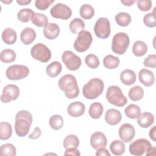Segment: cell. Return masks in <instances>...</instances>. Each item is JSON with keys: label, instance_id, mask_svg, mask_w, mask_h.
Listing matches in <instances>:
<instances>
[{"label": "cell", "instance_id": "52a82bcc", "mask_svg": "<svg viewBox=\"0 0 156 156\" xmlns=\"http://www.w3.org/2000/svg\"><path fill=\"white\" fill-rule=\"evenodd\" d=\"M32 57L42 63L48 62L51 58V52L45 44L38 43L33 46L30 49Z\"/></svg>", "mask_w": 156, "mask_h": 156}, {"label": "cell", "instance_id": "ffe728a7", "mask_svg": "<svg viewBox=\"0 0 156 156\" xmlns=\"http://www.w3.org/2000/svg\"><path fill=\"white\" fill-rule=\"evenodd\" d=\"M36 37V32L31 27L24 28L20 34L21 41L25 45H28L32 43L35 40Z\"/></svg>", "mask_w": 156, "mask_h": 156}, {"label": "cell", "instance_id": "ac0fdd59", "mask_svg": "<svg viewBox=\"0 0 156 156\" xmlns=\"http://www.w3.org/2000/svg\"><path fill=\"white\" fill-rule=\"evenodd\" d=\"M122 119L121 112L115 108L108 109L105 115V119L107 124L111 126L118 124Z\"/></svg>", "mask_w": 156, "mask_h": 156}, {"label": "cell", "instance_id": "7bdbcfd3", "mask_svg": "<svg viewBox=\"0 0 156 156\" xmlns=\"http://www.w3.org/2000/svg\"><path fill=\"white\" fill-rule=\"evenodd\" d=\"M54 2V0H36L35 1V5L39 10H45Z\"/></svg>", "mask_w": 156, "mask_h": 156}, {"label": "cell", "instance_id": "f1b7e54d", "mask_svg": "<svg viewBox=\"0 0 156 156\" xmlns=\"http://www.w3.org/2000/svg\"><path fill=\"white\" fill-rule=\"evenodd\" d=\"M119 58L113 55L108 54L104 57L103 58L104 66L109 69L116 68L119 65Z\"/></svg>", "mask_w": 156, "mask_h": 156}, {"label": "cell", "instance_id": "ba28073f", "mask_svg": "<svg viewBox=\"0 0 156 156\" xmlns=\"http://www.w3.org/2000/svg\"><path fill=\"white\" fill-rule=\"evenodd\" d=\"M29 73L28 67L22 65H13L9 66L5 71V76L8 79L17 80L26 77Z\"/></svg>", "mask_w": 156, "mask_h": 156}, {"label": "cell", "instance_id": "f546056e", "mask_svg": "<svg viewBox=\"0 0 156 156\" xmlns=\"http://www.w3.org/2000/svg\"><path fill=\"white\" fill-rule=\"evenodd\" d=\"M144 90L140 85H135L132 87L128 93L129 98L133 101L141 100L144 96Z\"/></svg>", "mask_w": 156, "mask_h": 156}, {"label": "cell", "instance_id": "ee69618b", "mask_svg": "<svg viewBox=\"0 0 156 156\" xmlns=\"http://www.w3.org/2000/svg\"><path fill=\"white\" fill-rule=\"evenodd\" d=\"M152 2L150 0H138L137 1L138 8L143 12H147L152 8Z\"/></svg>", "mask_w": 156, "mask_h": 156}, {"label": "cell", "instance_id": "6da1fadb", "mask_svg": "<svg viewBox=\"0 0 156 156\" xmlns=\"http://www.w3.org/2000/svg\"><path fill=\"white\" fill-rule=\"evenodd\" d=\"M32 123V115L29 112L25 110L19 111L15 116V130L16 134L20 137L27 135Z\"/></svg>", "mask_w": 156, "mask_h": 156}, {"label": "cell", "instance_id": "5b68a950", "mask_svg": "<svg viewBox=\"0 0 156 156\" xmlns=\"http://www.w3.org/2000/svg\"><path fill=\"white\" fill-rule=\"evenodd\" d=\"M130 43V38L125 32L116 33L112 38V50L118 55L124 54L128 48Z\"/></svg>", "mask_w": 156, "mask_h": 156}, {"label": "cell", "instance_id": "60d3db41", "mask_svg": "<svg viewBox=\"0 0 156 156\" xmlns=\"http://www.w3.org/2000/svg\"><path fill=\"white\" fill-rule=\"evenodd\" d=\"M155 7L152 12L147 13L143 17L144 24L149 27H154L156 26V13Z\"/></svg>", "mask_w": 156, "mask_h": 156}, {"label": "cell", "instance_id": "d4e9b609", "mask_svg": "<svg viewBox=\"0 0 156 156\" xmlns=\"http://www.w3.org/2000/svg\"><path fill=\"white\" fill-rule=\"evenodd\" d=\"M104 108L100 102L92 103L89 108L88 113L91 118L93 119H99L102 115Z\"/></svg>", "mask_w": 156, "mask_h": 156}, {"label": "cell", "instance_id": "e0dca14e", "mask_svg": "<svg viewBox=\"0 0 156 156\" xmlns=\"http://www.w3.org/2000/svg\"><path fill=\"white\" fill-rule=\"evenodd\" d=\"M85 111L84 104L79 101H76L71 103L67 107L68 113L74 118L82 116Z\"/></svg>", "mask_w": 156, "mask_h": 156}, {"label": "cell", "instance_id": "83f0119b", "mask_svg": "<svg viewBox=\"0 0 156 156\" xmlns=\"http://www.w3.org/2000/svg\"><path fill=\"white\" fill-rule=\"evenodd\" d=\"M85 24L83 20L79 18H74L69 24L70 31L74 34H79L82 30H83Z\"/></svg>", "mask_w": 156, "mask_h": 156}, {"label": "cell", "instance_id": "1f68e13d", "mask_svg": "<svg viewBox=\"0 0 156 156\" xmlns=\"http://www.w3.org/2000/svg\"><path fill=\"white\" fill-rule=\"evenodd\" d=\"M31 22L37 27H44L48 24V18L47 16L43 13H35L32 18Z\"/></svg>", "mask_w": 156, "mask_h": 156}, {"label": "cell", "instance_id": "c3c4849f", "mask_svg": "<svg viewBox=\"0 0 156 156\" xmlns=\"http://www.w3.org/2000/svg\"><path fill=\"white\" fill-rule=\"evenodd\" d=\"M96 155H97V156H102V155L110 156V154L109 153L107 149H105V147H102V148H99V149H97V151L96 152Z\"/></svg>", "mask_w": 156, "mask_h": 156}, {"label": "cell", "instance_id": "8fae6325", "mask_svg": "<svg viewBox=\"0 0 156 156\" xmlns=\"http://www.w3.org/2000/svg\"><path fill=\"white\" fill-rule=\"evenodd\" d=\"M50 13L53 18L65 20L71 16L72 10L65 4L57 3L51 9Z\"/></svg>", "mask_w": 156, "mask_h": 156}, {"label": "cell", "instance_id": "e575fe53", "mask_svg": "<svg viewBox=\"0 0 156 156\" xmlns=\"http://www.w3.org/2000/svg\"><path fill=\"white\" fill-rule=\"evenodd\" d=\"M124 112L127 117L130 119H136L141 114V109L140 107L136 104H129L124 110Z\"/></svg>", "mask_w": 156, "mask_h": 156}, {"label": "cell", "instance_id": "8d00e7d4", "mask_svg": "<svg viewBox=\"0 0 156 156\" xmlns=\"http://www.w3.org/2000/svg\"><path fill=\"white\" fill-rule=\"evenodd\" d=\"M16 53L11 49H3L0 54V60L1 62L7 63L13 62L16 59Z\"/></svg>", "mask_w": 156, "mask_h": 156}, {"label": "cell", "instance_id": "d6986e66", "mask_svg": "<svg viewBox=\"0 0 156 156\" xmlns=\"http://www.w3.org/2000/svg\"><path fill=\"white\" fill-rule=\"evenodd\" d=\"M59 34L60 27L56 23H49L44 27L43 34L47 39L54 40L58 36Z\"/></svg>", "mask_w": 156, "mask_h": 156}, {"label": "cell", "instance_id": "4316f807", "mask_svg": "<svg viewBox=\"0 0 156 156\" xmlns=\"http://www.w3.org/2000/svg\"><path fill=\"white\" fill-rule=\"evenodd\" d=\"M126 147L124 143L119 140L112 141L110 145V150L115 155H121L125 152Z\"/></svg>", "mask_w": 156, "mask_h": 156}, {"label": "cell", "instance_id": "4fadbf2b", "mask_svg": "<svg viewBox=\"0 0 156 156\" xmlns=\"http://www.w3.org/2000/svg\"><path fill=\"white\" fill-rule=\"evenodd\" d=\"M20 90L18 87L14 84H9L5 86L1 95V101L3 103H8L16 100L20 95Z\"/></svg>", "mask_w": 156, "mask_h": 156}, {"label": "cell", "instance_id": "603a6c76", "mask_svg": "<svg viewBox=\"0 0 156 156\" xmlns=\"http://www.w3.org/2000/svg\"><path fill=\"white\" fill-rule=\"evenodd\" d=\"M2 39L5 44H14L17 39V35L16 31L12 28H5L2 32Z\"/></svg>", "mask_w": 156, "mask_h": 156}, {"label": "cell", "instance_id": "44dd1931", "mask_svg": "<svg viewBox=\"0 0 156 156\" xmlns=\"http://www.w3.org/2000/svg\"><path fill=\"white\" fill-rule=\"evenodd\" d=\"M137 122L142 128H148L154 122V116L150 112L141 113L137 118Z\"/></svg>", "mask_w": 156, "mask_h": 156}, {"label": "cell", "instance_id": "5bb4252c", "mask_svg": "<svg viewBox=\"0 0 156 156\" xmlns=\"http://www.w3.org/2000/svg\"><path fill=\"white\" fill-rule=\"evenodd\" d=\"M118 133L119 138L122 141L129 143L135 137V130L132 124L129 123H124L120 126Z\"/></svg>", "mask_w": 156, "mask_h": 156}, {"label": "cell", "instance_id": "484cf974", "mask_svg": "<svg viewBox=\"0 0 156 156\" xmlns=\"http://www.w3.org/2000/svg\"><path fill=\"white\" fill-rule=\"evenodd\" d=\"M147 51V44L141 40L136 41L132 46V52L136 57L144 55Z\"/></svg>", "mask_w": 156, "mask_h": 156}, {"label": "cell", "instance_id": "3957f363", "mask_svg": "<svg viewBox=\"0 0 156 156\" xmlns=\"http://www.w3.org/2000/svg\"><path fill=\"white\" fill-rule=\"evenodd\" d=\"M104 84L99 78H93L85 83L82 88V94L88 99H94L103 92Z\"/></svg>", "mask_w": 156, "mask_h": 156}, {"label": "cell", "instance_id": "9c48e42d", "mask_svg": "<svg viewBox=\"0 0 156 156\" xmlns=\"http://www.w3.org/2000/svg\"><path fill=\"white\" fill-rule=\"evenodd\" d=\"M94 32L96 36L99 38L105 39L108 38L111 32L109 20L105 17L99 18L94 24Z\"/></svg>", "mask_w": 156, "mask_h": 156}, {"label": "cell", "instance_id": "9a60e30c", "mask_svg": "<svg viewBox=\"0 0 156 156\" xmlns=\"http://www.w3.org/2000/svg\"><path fill=\"white\" fill-rule=\"evenodd\" d=\"M90 144L94 149L105 147L107 144V139L102 132H96L91 135Z\"/></svg>", "mask_w": 156, "mask_h": 156}, {"label": "cell", "instance_id": "f5cc1de1", "mask_svg": "<svg viewBox=\"0 0 156 156\" xmlns=\"http://www.w3.org/2000/svg\"><path fill=\"white\" fill-rule=\"evenodd\" d=\"M16 2L19 4V5H26L29 4H30L31 2V1L29 0V1H27V0H17L16 1Z\"/></svg>", "mask_w": 156, "mask_h": 156}, {"label": "cell", "instance_id": "f35d334b", "mask_svg": "<svg viewBox=\"0 0 156 156\" xmlns=\"http://www.w3.org/2000/svg\"><path fill=\"white\" fill-rule=\"evenodd\" d=\"M49 124L52 129L58 130L63 127V119L60 115H54L50 117Z\"/></svg>", "mask_w": 156, "mask_h": 156}, {"label": "cell", "instance_id": "d6a6232c", "mask_svg": "<svg viewBox=\"0 0 156 156\" xmlns=\"http://www.w3.org/2000/svg\"><path fill=\"white\" fill-rule=\"evenodd\" d=\"M80 16L85 20L91 19L94 15V10L93 6L88 4L82 5L79 9Z\"/></svg>", "mask_w": 156, "mask_h": 156}, {"label": "cell", "instance_id": "7a4b0ae2", "mask_svg": "<svg viewBox=\"0 0 156 156\" xmlns=\"http://www.w3.org/2000/svg\"><path fill=\"white\" fill-rule=\"evenodd\" d=\"M58 85L68 99L76 98L79 94V88L77 80L72 74H65L61 77L58 80Z\"/></svg>", "mask_w": 156, "mask_h": 156}, {"label": "cell", "instance_id": "bcb514c9", "mask_svg": "<svg viewBox=\"0 0 156 156\" xmlns=\"http://www.w3.org/2000/svg\"><path fill=\"white\" fill-rule=\"evenodd\" d=\"M41 131L40 128H39L38 127H36L33 130V132L29 135L28 137L29 139H31V140H36L40 138V136H41Z\"/></svg>", "mask_w": 156, "mask_h": 156}, {"label": "cell", "instance_id": "816d5d0a", "mask_svg": "<svg viewBox=\"0 0 156 156\" xmlns=\"http://www.w3.org/2000/svg\"><path fill=\"white\" fill-rule=\"evenodd\" d=\"M136 2L135 0H121V2L126 6H130Z\"/></svg>", "mask_w": 156, "mask_h": 156}, {"label": "cell", "instance_id": "7c38bea8", "mask_svg": "<svg viewBox=\"0 0 156 156\" xmlns=\"http://www.w3.org/2000/svg\"><path fill=\"white\" fill-rule=\"evenodd\" d=\"M151 146V143L147 140L139 138L130 144L129 152L132 155L140 156L143 155Z\"/></svg>", "mask_w": 156, "mask_h": 156}, {"label": "cell", "instance_id": "30bf717a", "mask_svg": "<svg viewBox=\"0 0 156 156\" xmlns=\"http://www.w3.org/2000/svg\"><path fill=\"white\" fill-rule=\"evenodd\" d=\"M62 60L66 68L71 71H76L81 66L80 58L71 51H65L62 55Z\"/></svg>", "mask_w": 156, "mask_h": 156}, {"label": "cell", "instance_id": "db71d44e", "mask_svg": "<svg viewBox=\"0 0 156 156\" xmlns=\"http://www.w3.org/2000/svg\"><path fill=\"white\" fill-rule=\"evenodd\" d=\"M2 2H4V3H10L12 2V1H1Z\"/></svg>", "mask_w": 156, "mask_h": 156}, {"label": "cell", "instance_id": "2e32d148", "mask_svg": "<svg viewBox=\"0 0 156 156\" xmlns=\"http://www.w3.org/2000/svg\"><path fill=\"white\" fill-rule=\"evenodd\" d=\"M140 82L145 87H151L155 82V76L152 71L147 69H141L138 73Z\"/></svg>", "mask_w": 156, "mask_h": 156}, {"label": "cell", "instance_id": "7dc6e473", "mask_svg": "<svg viewBox=\"0 0 156 156\" xmlns=\"http://www.w3.org/2000/svg\"><path fill=\"white\" fill-rule=\"evenodd\" d=\"M64 155H74V156H80V153L77 148H68L66 149Z\"/></svg>", "mask_w": 156, "mask_h": 156}, {"label": "cell", "instance_id": "681fc988", "mask_svg": "<svg viewBox=\"0 0 156 156\" xmlns=\"http://www.w3.org/2000/svg\"><path fill=\"white\" fill-rule=\"evenodd\" d=\"M149 135L150 138L153 141H156V126H153L149 130Z\"/></svg>", "mask_w": 156, "mask_h": 156}, {"label": "cell", "instance_id": "277c9868", "mask_svg": "<svg viewBox=\"0 0 156 156\" xmlns=\"http://www.w3.org/2000/svg\"><path fill=\"white\" fill-rule=\"evenodd\" d=\"M105 97L110 104L117 107H123L127 103V98L116 85H111L107 88Z\"/></svg>", "mask_w": 156, "mask_h": 156}, {"label": "cell", "instance_id": "f907efd6", "mask_svg": "<svg viewBox=\"0 0 156 156\" xmlns=\"http://www.w3.org/2000/svg\"><path fill=\"white\" fill-rule=\"evenodd\" d=\"M155 147L151 146L147 149L146 155H155Z\"/></svg>", "mask_w": 156, "mask_h": 156}, {"label": "cell", "instance_id": "836d02e7", "mask_svg": "<svg viewBox=\"0 0 156 156\" xmlns=\"http://www.w3.org/2000/svg\"><path fill=\"white\" fill-rule=\"evenodd\" d=\"M115 20L117 24L122 27H126L131 22V16L127 12H119L115 16Z\"/></svg>", "mask_w": 156, "mask_h": 156}, {"label": "cell", "instance_id": "f6af8a7d", "mask_svg": "<svg viewBox=\"0 0 156 156\" xmlns=\"http://www.w3.org/2000/svg\"><path fill=\"white\" fill-rule=\"evenodd\" d=\"M144 66L147 68H155L156 67V55L155 54L149 55L143 62Z\"/></svg>", "mask_w": 156, "mask_h": 156}, {"label": "cell", "instance_id": "74e56055", "mask_svg": "<svg viewBox=\"0 0 156 156\" xmlns=\"http://www.w3.org/2000/svg\"><path fill=\"white\" fill-rule=\"evenodd\" d=\"M34 12L29 8L22 9L17 13L18 20L22 23H27L32 20L34 15Z\"/></svg>", "mask_w": 156, "mask_h": 156}, {"label": "cell", "instance_id": "b9f144b4", "mask_svg": "<svg viewBox=\"0 0 156 156\" xmlns=\"http://www.w3.org/2000/svg\"><path fill=\"white\" fill-rule=\"evenodd\" d=\"M85 62L86 65L91 69L97 68L100 64V62L98 56L93 54H88L85 58Z\"/></svg>", "mask_w": 156, "mask_h": 156}, {"label": "cell", "instance_id": "cb8c5ba5", "mask_svg": "<svg viewBox=\"0 0 156 156\" xmlns=\"http://www.w3.org/2000/svg\"><path fill=\"white\" fill-rule=\"evenodd\" d=\"M62 66L61 63L57 61H54L49 64L46 68L47 75L50 77H57L62 71Z\"/></svg>", "mask_w": 156, "mask_h": 156}, {"label": "cell", "instance_id": "8992f818", "mask_svg": "<svg viewBox=\"0 0 156 156\" xmlns=\"http://www.w3.org/2000/svg\"><path fill=\"white\" fill-rule=\"evenodd\" d=\"M93 37L90 32L82 30L78 34L77 37L74 43V49L79 52H83L88 49L91 44Z\"/></svg>", "mask_w": 156, "mask_h": 156}, {"label": "cell", "instance_id": "7402d4cb", "mask_svg": "<svg viewBox=\"0 0 156 156\" xmlns=\"http://www.w3.org/2000/svg\"><path fill=\"white\" fill-rule=\"evenodd\" d=\"M119 78L123 84L126 85H131L135 82L136 76L135 73L133 70L126 69L121 73Z\"/></svg>", "mask_w": 156, "mask_h": 156}, {"label": "cell", "instance_id": "d590c367", "mask_svg": "<svg viewBox=\"0 0 156 156\" xmlns=\"http://www.w3.org/2000/svg\"><path fill=\"white\" fill-rule=\"evenodd\" d=\"M63 145L65 149L68 148H77L79 145V139L75 135H69L64 139Z\"/></svg>", "mask_w": 156, "mask_h": 156}, {"label": "cell", "instance_id": "4dcf8cb0", "mask_svg": "<svg viewBox=\"0 0 156 156\" xmlns=\"http://www.w3.org/2000/svg\"><path fill=\"white\" fill-rule=\"evenodd\" d=\"M12 134V126L7 122H1L0 123V139L6 140L10 138Z\"/></svg>", "mask_w": 156, "mask_h": 156}, {"label": "cell", "instance_id": "ab89813d", "mask_svg": "<svg viewBox=\"0 0 156 156\" xmlns=\"http://www.w3.org/2000/svg\"><path fill=\"white\" fill-rule=\"evenodd\" d=\"M16 154V148L11 143L4 144L0 147V155L1 156H15Z\"/></svg>", "mask_w": 156, "mask_h": 156}]
</instances>
